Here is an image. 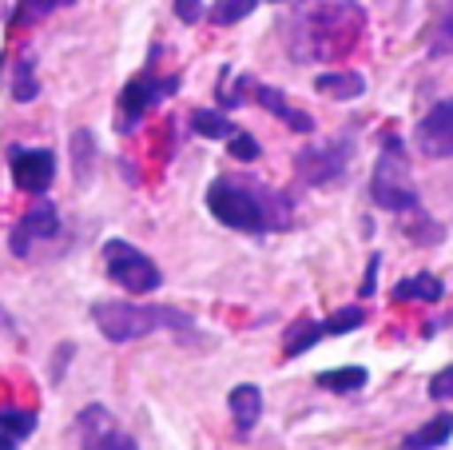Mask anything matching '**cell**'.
<instances>
[{
  "mask_svg": "<svg viewBox=\"0 0 453 450\" xmlns=\"http://www.w3.org/2000/svg\"><path fill=\"white\" fill-rule=\"evenodd\" d=\"M76 431H80V450H140L135 438L127 431L116 427L108 407L92 403L76 415Z\"/></svg>",
  "mask_w": 453,
  "mask_h": 450,
  "instance_id": "7",
  "label": "cell"
},
{
  "mask_svg": "<svg viewBox=\"0 0 453 450\" xmlns=\"http://www.w3.org/2000/svg\"><path fill=\"white\" fill-rule=\"evenodd\" d=\"M430 399L434 403H453V367H446V371H438L430 379Z\"/></svg>",
  "mask_w": 453,
  "mask_h": 450,
  "instance_id": "28",
  "label": "cell"
},
{
  "mask_svg": "<svg viewBox=\"0 0 453 450\" xmlns=\"http://www.w3.org/2000/svg\"><path fill=\"white\" fill-rule=\"evenodd\" d=\"M255 8H258V0H215L211 4V24H219V28L239 24V20H247Z\"/></svg>",
  "mask_w": 453,
  "mask_h": 450,
  "instance_id": "21",
  "label": "cell"
},
{
  "mask_svg": "<svg viewBox=\"0 0 453 450\" xmlns=\"http://www.w3.org/2000/svg\"><path fill=\"white\" fill-rule=\"evenodd\" d=\"M319 339H326V323H319V319H298V323L287 331V339H282V355L287 359L306 355Z\"/></svg>",
  "mask_w": 453,
  "mask_h": 450,
  "instance_id": "17",
  "label": "cell"
},
{
  "mask_svg": "<svg viewBox=\"0 0 453 450\" xmlns=\"http://www.w3.org/2000/svg\"><path fill=\"white\" fill-rule=\"evenodd\" d=\"M226 148H231V156H234V159H242V164L258 159V151H263V148H258V140H255L250 132H234L231 140H226Z\"/></svg>",
  "mask_w": 453,
  "mask_h": 450,
  "instance_id": "25",
  "label": "cell"
},
{
  "mask_svg": "<svg viewBox=\"0 0 453 450\" xmlns=\"http://www.w3.org/2000/svg\"><path fill=\"white\" fill-rule=\"evenodd\" d=\"M430 56H434V60H446V56H453V0H449L446 12L438 16V24H434Z\"/></svg>",
  "mask_w": 453,
  "mask_h": 450,
  "instance_id": "22",
  "label": "cell"
},
{
  "mask_svg": "<svg viewBox=\"0 0 453 450\" xmlns=\"http://www.w3.org/2000/svg\"><path fill=\"white\" fill-rule=\"evenodd\" d=\"M271 4H279V0H271Z\"/></svg>",
  "mask_w": 453,
  "mask_h": 450,
  "instance_id": "33",
  "label": "cell"
},
{
  "mask_svg": "<svg viewBox=\"0 0 453 450\" xmlns=\"http://www.w3.org/2000/svg\"><path fill=\"white\" fill-rule=\"evenodd\" d=\"M92 319L108 343H135L156 331H191L196 319L180 307H143V303L100 299L92 303Z\"/></svg>",
  "mask_w": 453,
  "mask_h": 450,
  "instance_id": "2",
  "label": "cell"
},
{
  "mask_svg": "<svg viewBox=\"0 0 453 450\" xmlns=\"http://www.w3.org/2000/svg\"><path fill=\"white\" fill-rule=\"evenodd\" d=\"M314 88L322 96H330V100H358L366 92V80H362V72H322L314 80Z\"/></svg>",
  "mask_w": 453,
  "mask_h": 450,
  "instance_id": "16",
  "label": "cell"
},
{
  "mask_svg": "<svg viewBox=\"0 0 453 450\" xmlns=\"http://www.w3.org/2000/svg\"><path fill=\"white\" fill-rule=\"evenodd\" d=\"M175 88H180V76H156L151 68L140 72V76L119 92V132H132L143 120V112H151L159 100H167Z\"/></svg>",
  "mask_w": 453,
  "mask_h": 450,
  "instance_id": "5",
  "label": "cell"
},
{
  "mask_svg": "<svg viewBox=\"0 0 453 450\" xmlns=\"http://www.w3.org/2000/svg\"><path fill=\"white\" fill-rule=\"evenodd\" d=\"M453 438V415H438V419H430L426 427H418V431H410L406 435V450H438V446H446Z\"/></svg>",
  "mask_w": 453,
  "mask_h": 450,
  "instance_id": "15",
  "label": "cell"
},
{
  "mask_svg": "<svg viewBox=\"0 0 453 450\" xmlns=\"http://www.w3.org/2000/svg\"><path fill=\"white\" fill-rule=\"evenodd\" d=\"M56 4H60V0H20V8H16L12 20H16V24H24V20H40V16H48Z\"/></svg>",
  "mask_w": 453,
  "mask_h": 450,
  "instance_id": "27",
  "label": "cell"
},
{
  "mask_svg": "<svg viewBox=\"0 0 453 450\" xmlns=\"http://www.w3.org/2000/svg\"><path fill=\"white\" fill-rule=\"evenodd\" d=\"M60 4H76V0H60Z\"/></svg>",
  "mask_w": 453,
  "mask_h": 450,
  "instance_id": "32",
  "label": "cell"
},
{
  "mask_svg": "<svg viewBox=\"0 0 453 450\" xmlns=\"http://www.w3.org/2000/svg\"><path fill=\"white\" fill-rule=\"evenodd\" d=\"M226 407H231V419H234V431L239 435H250L263 419V391L255 383H239V387L226 395Z\"/></svg>",
  "mask_w": 453,
  "mask_h": 450,
  "instance_id": "12",
  "label": "cell"
},
{
  "mask_svg": "<svg viewBox=\"0 0 453 450\" xmlns=\"http://www.w3.org/2000/svg\"><path fill=\"white\" fill-rule=\"evenodd\" d=\"M207 212L223 223V228L247 231V236H263V231H287L295 223V207L290 196L266 188L255 180H215L207 188Z\"/></svg>",
  "mask_w": 453,
  "mask_h": 450,
  "instance_id": "1",
  "label": "cell"
},
{
  "mask_svg": "<svg viewBox=\"0 0 453 450\" xmlns=\"http://www.w3.org/2000/svg\"><path fill=\"white\" fill-rule=\"evenodd\" d=\"M52 236H60V212H56V207L48 204L44 196H40V204L32 207V212L12 228V236H8V247H12L16 260H24V255L32 252V244H36V239H52Z\"/></svg>",
  "mask_w": 453,
  "mask_h": 450,
  "instance_id": "10",
  "label": "cell"
},
{
  "mask_svg": "<svg viewBox=\"0 0 453 450\" xmlns=\"http://www.w3.org/2000/svg\"><path fill=\"white\" fill-rule=\"evenodd\" d=\"M346 159H350V140L314 144V148H303L295 156V172H298V180L314 183V188H326V183L346 175Z\"/></svg>",
  "mask_w": 453,
  "mask_h": 450,
  "instance_id": "6",
  "label": "cell"
},
{
  "mask_svg": "<svg viewBox=\"0 0 453 450\" xmlns=\"http://www.w3.org/2000/svg\"><path fill=\"white\" fill-rule=\"evenodd\" d=\"M370 199L394 215L418 212V188L410 180V164L398 136H382V156H378L374 175H370Z\"/></svg>",
  "mask_w": 453,
  "mask_h": 450,
  "instance_id": "3",
  "label": "cell"
},
{
  "mask_svg": "<svg viewBox=\"0 0 453 450\" xmlns=\"http://www.w3.org/2000/svg\"><path fill=\"white\" fill-rule=\"evenodd\" d=\"M414 144L426 159H453V96L438 100L414 128Z\"/></svg>",
  "mask_w": 453,
  "mask_h": 450,
  "instance_id": "8",
  "label": "cell"
},
{
  "mask_svg": "<svg viewBox=\"0 0 453 450\" xmlns=\"http://www.w3.org/2000/svg\"><path fill=\"white\" fill-rule=\"evenodd\" d=\"M8 164H12V180L28 196H44L52 188L56 156L48 148H8Z\"/></svg>",
  "mask_w": 453,
  "mask_h": 450,
  "instance_id": "9",
  "label": "cell"
},
{
  "mask_svg": "<svg viewBox=\"0 0 453 450\" xmlns=\"http://www.w3.org/2000/svg\"><path fill=\"white\" fill-rule=\"evenodd\" d=\"M410 239H414V244H441V239H446V228H441V223H434V220H418V223H410Z\"/></svg>",
  "mask_w": 453,
  "mask_h": 450,
  "instance_id": "26",
  "label": "cell"
},
{
  "mask_svg": "<svg viewBox=\"0 0 453 450\" xmlns=\"http://www.w3.org/2000/svg\"><path fill=\"white\" fill-rule=\"evenodd\" d=\"M378 263H382V255H370L366 279H362V287H358V295H362V299H370V295H374V287H378Z\"/></svg>",
  "mask_w": 453,
  "mask_h": 450,
  "instance_id": "31",
  "label": "cell"
},
{
  "mask_svg": "<svg viewBox=\"0 0 453 450\" xmlns=\"http://www.w3.org/2000/svg\"><path fill=\"white\" fill-rule=\"evenodd\" d=\"M191 128H196V136H203V140H231L239 128L231 124V120L223 116V112H215V108H199V112H191Z\"/></svg>",
  "mask_w": 453,
  "mask_h": 450,
  "instance_id": "20",
  "label": "cell"
},
{
  "mask_svg": "<svg viewBox=\"0 0 453 450\" xmlns=\"http://www.w3.org/2000/svg\"><path fill=\"white\" fill-rule=\"evenodd\" d=\"M322 391H334V395H350V391H362L370 383V371L366 367H338V371H322L319 379Z\"/></svg>",
  "mask_w": 453,
  "mask_h": 450,
  "instance_id": "19",
  "label": "cell"
},
{
  "mask_svg": "<svg viewBox=\"0 0 453 450\" xmlns=\"http://www.w3.org/2000/svg\"><path fill=\"white\" fill-rule=\"evenodd\" d=\"M92 167H96V140L88 128H76L72 132V175H76V183L92 180Z\"/></svg>",
  "mask_w": 453,
  "mask_h": 450,
  "instance_id": "18",
  "label": "cell"
},
{
  "mask_svg": "<svg viewBox=\"0 0 453 450\" xmlns=\"http://www.w3.org/2000/svg\"><path fill=\"white\" fill-rule=\"evenodd\" d=\"M175 16L183 24H199L203 20V0H175Z\"/></svg>",
  "mask_w": 453,
  "mask_h": 450,
  "instance_id": "29",
  "label": "cell"
},
{
  "mask_svg": "<svg viewBox=\"0 0 453 450\" xmlns=\"http://www.w3.org/2000/svg\"><path fill=\"white\" fill-rule=\"evenodd\" d=\"M76 355V347L72 343H64L60 351H56V359H52V383H64V371H68V359Z\"/></svg>",
  "mask_w": 453,
  "mask_h": 450,
  "instance_id": "30",
  "label": "cell"
},
{
  "mask_svg": "<svg viewBox=\"0 0 453 450\" xmlns=\"http://www.w3.org/2000/svg\"><path fill=\"white\" fill-rule=\"evenodd\" d=\"M36 92H40L36 68H32V60H20V64H16V76H12V100L16 104H28V100H36Z\"/></svg>",
  "mask_w": 453,
  "mask_h": 450,
  "instance_id": "23",
  "label": "cell"
},
{
  "mask_svg": "<svg viewBox=\"0 0 453 450\" xmlns=\"http://www.w3.org/2000/svg\"><path fill=\"white\" fill-rule=\"evenodd\" d=\"M104 268H108L111 283H119L127 295H151L164 283L156 263H151L140 247L127 244V239H108V244H104Z\"/></svg>",
  "mask_w": 453,
  "mask_h": 450,
  "instance_id": "4",
  "label": "cell"
},
{
  "mask_svg": "<svg viewBox=\"0 0 453 450\" xmlns=\"http://www.w3.org/2000/svg\"><path fill=\"white\" fill-rule=\"evenodd\" d=\"M255 100L263 104V108L271 112L274 120H282V124H287L290 132H303V136H311V132H314V116H311V112H303V108H295V104H290L287 96L279 92V88L258 84V88H255Z\"/></svg>",
  "mask_w": 453,
  "mask_h": 450,
  "instance_id": "11",
  "label": "cell"
},
{
  "mask_svg": "<svg viewBox=\"0 0 453 450\" xmlns=\"http://www.w3.org/2000/svg\"><path fill=\"white\" fill-rule=\"evenodd\" d=\"M441 295H446V283H441L438 275H430V271L410 275L394 287V299L398 303H441Z\"/></svg>",
  "mask_w": 453,
  "mask_h": 450,
  "instance_id": "14",
  "label": "cell"
},
{
  "mask_svg": "<svg viewBox=\"0 0 453 450\" xmlns=\"http://www.w3.org/2000/svg\"><path fill=\"white\" fill-rule=\"evenodd\" d=\"M322 323H326V335H350L354 327L366 323V311L362 307H342V311H334L330 319H322Z\"/></svg>",
  "mask_w": 453,
  "mask_h": 450,
  "instance_id": "24",
  "label": "cell"
},
{
  "mask_svg": "<svg viewBox=\"0 0 453 450\" xmlns=\"http://www.w3.org/2000/svg\"><path fill=\"white\" fill-rule=\"evenodd\" d=\"M36 411L24 407H0V450H20L24 438L36 431Z\"/></svg>",
  "mask_w": 453,
  "mask_h": 450,
  "instance_id": "13",
  "label": "cell"
}]
</instances>
